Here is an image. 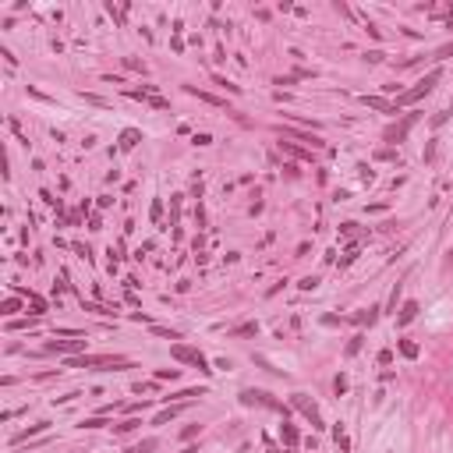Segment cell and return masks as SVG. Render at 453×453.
<instances>
[{
    "label": "cell",
    "instance_id": "cell-1",
    "mask_svg": "<svg viewBox=\"0 0 453 453\" xmlns=\"http://www.w3.org/2000/svg\"><path fill=\"white\" fill-rule=\"evenodd\" d=\"M439 78H443V71H439V67H432V71H429V74H425V78H418V81H415V85H411V89H407V92H400V96H397V103H393V106H397V110H400V106H411V103H418V99H422V96H429V92H432V89H436V81H439Z\"/></svg>",
    "mask_w": 453,
    "mask_h": 453
},
{
    "label": "cell",
    "instance_id": "cell-2",
    "mask_svg": "<svg viewBox=\"0 0 453 453\" xmlns=\"http://www.w3.org/2000/svg\"><path fill=\"white\" fill-rule=\"evenodd\" d=\"M131 361L124 354H85V358H71L67 368H128Z\"/></svg>",
    "mask_w": 453,
    "mask_h": 453
},
{
    "label": "cell",
    "instance_id": "cell-3",
    "mask_svg": "<svg viewBox=\"0 0 453 453\" xmlns=\"http://www.w3.org/2000/svg\"><path fill=\"white\" fill-rule=\"evenodd\" d=\"M170 354H174L177 361H184V365H195L202 376H209V372H213V368H209V361L202 358V351H195V347H188V344H174V347H170Z\"/></svg>",
    "mask_w": 453,
    "mask_h": 453
},
{
    "label": "cell",
    "instance_id": "cell-4",
    "mask_svg": "<svg viewBox=\"0 0 453 453\" xmlns=\"http://www.w3.org/2000/svg\"><path fill=\"white\" fill-rule=\"evenodd\" d=\"M418 124V113H404L397 124H390L386 131H383V142H390V145H397V142H404L407 138V131Z\"/></svg>",
    "mask_w": 453,
    "mask_h": 453
},
{
    "label": "cell",
    "instance_id": "cell-5",
    "mask_svg": "<svg viewBox=\"0 0 453 453\" xmlns=\"http://www.w3.org/2000/svg\"><path fill=\"white\" fill-rule=\"evenodd\" d=\"M241 404H248V407L259 404V407H273V411H283V415H287V407L280 400H273L269 393H262V390H241Z\"/></svg>",
    "mask_w": 453,
    "mask_h": 453
},
{
    "label": "cell",
    "instance_id": "cell-6",
    "mask_svg": "<svg viewBox=\"0 0 453 453\" xmlns=\"http://www.w3.org/2000/svg\"><path fill=\"white\" fill-rule=\"evenodd\" d=\"M294 407H298L301 415L312 422V429H326V425H322V418H319V407H315V404H312L305 393H298V397H294Z\"/></svg>",
    "mask_w": 453,
    "mask_h": 453
},
{
    "label": "cell",
    "instance_id": "cell-7",
    "mask_svg": "<svg viewBox=\"0 0 453 453\" xmlns=\"http://www.w3.org/2000/svg\"><path fill=\"white\" fill-rule=\"evenodd\" d=\"M138 142H142V131H138V128H124V131H120V149H124V152L135 149Z\"/></svg>",
    "mask_w": 453,
    "mask_h": 453
},
{
    "label": "cell",
    "instance_id": "cell-8",
    "mask_svg": "<svg viewBox=\"0 0 453 453\" xmlns=\"http://www.w3.org/2000/svg\"><path fill=\"white\" fill-rule=\"evenodd\" d=\"M85 347V340H50L46 351H81Z\"/></svg>",
    "mask_w": 453,
    "mask_h": 453
},
{
    "label": "cell",
    "instance_id": "cell-9",
    "mask_svg": "<svg viewBox=\"0 0 453 453\" xmlns=\"http://www.w3.org/2000/svg\"><path fill=\"white\" fill-rule=\"evenodd\" d=\"M415 315H418V301H407V305L400 308V315H397V326H407V322H415Z\"/></svg>",
    "mask_w": 453,
    "mask_h": 453
},
{
    "label": "cell",
    "instance_id": "cell-10",
    "mask_svg": "<svg viewBox=\"0 0 453 453\" xmlns=\"http://www.w3.org/2000/svg\"><path fill=\"white\" fill-rule=\"evenodd\" d=\"M379 312H383V308H376V305H372V308H365V312H358V315H351V319H354L358 326H372V322L379 319Z\"/></svg>",
    "mask_w": 453,
    "mask_h": 453
},
{
    "label": "cell",
    "instance_id": "cell-11",
    "mask_svg": "<svg viewBox=\"0 0 453 453\" xmlns=\"http://www.w3.org/2000/svg\"><path fill=\"white\" fill-rule=\"evenodd\" d=\"M184 92H188V96H198L202 103H213V106H227V99H216V96L202 92V89H195V85H184Z\"/></svg>",
    "mask_w": 453,
    "mask_h": 453
},
{
    "label": "cell",
    "instance_id": "cell-12",
    "mask_svg": "<svg viewBox=\"0 0 453 453\" xmlns=\"http://www.w3.org/2000/svg\"><path fill=\"white\" fill-rule=\"evenodd\" d=\"M181 411H184V404H177V407H167V411H159V415H156V425H167L170 418H177V415H181Z\"/></svg>",
    "mask_w": 453,
    "mask_h": 453
},
{
    "label": "cell",
    "instance_id": "cell-13",
    "mask_svg": "<svg viewBox=\"0 0 453 453\" xmlns=\"http://www.w3.org/2000/svg\"><path fill=\"white\" fill-rule=\"evenodd\" d=\"M280 436H283V443H287V446H298V439H301L294 425H283V429H280Z\"/></svg>",
    "mask_w": 453,
    "mask_h": 453
},
{
    "label": "cell",
    "instance_id": "cell-14",
    "mask_svg": "<svg viewBox=\"0 0 453 453\" xmlns=\"http://www.w3.org/2000/svg\"><path fill=\"white\" fill-rule=\"evenodd\" d=\"M35 322H39L35 315H32V319H11V322H7V329H35Z\"/></svg>",
    "mask_w": 453,
    "mask_h": 453
},
{
    "label": "cell",
    "instance_id": "cell-15",
    "mask_svg": "<svg viewBox=\"0 0 453 453\" xmlns=\"http://www.w3.org/2000/svg\"><path fill=\"white\" fill-rule=\"evenodd\" d=\"M35 432H46V425H32V429H28V432H18V436H14V439H11V443H14V446H21V443H25V439H28V436H35Z\"/></svg>",
    "mask_w": 453,
    "mask_h": 453
},
{
    "label": "cell",
    "instance_id": "cell-16",
    "mask_svg": "<svg viewBox=\"0 0 453 453\" xmlns=\"http://www.w3.org/2000/svg\"><path fill=\"white\" fill-rule=\"evenodd\" d=\"M252 333H259V326H255V322H248V326H237V329H230V337H252Z\"/></svg>",
    "mask_w": 453,
    "mask_h": 453
},
{
    "label": "cell",
    "instance_id": "cell-17",
    "mask_svg": "<svg viewBox=\"0 0 453 453\" xmlns=\"http://www.w3.org/2000/svg\"><path fill=\"white\" fill-rule=\"evenodd\" d=\"M400 354H404V358H418V344H411V340H400Z\"/></svg>",
    "mask_w": 453,
    "mask_h": 453
},
{
    "label": "cell",
    "instance_id": "cell-18",
    "mask_svg": "<svg viewBox=\"0 0 453 453\" xmlns=\"http://www.w3.org/2000/svg\"><path fill=\"white\" fill-rule=\"evenodd\" d=\"M152 333H156V337H167V340H181L177 329H167V326H152Z\"/></svg>",
    "mask_w": 453,
    "mask_h": 453
},
{
    "label": "cell",
    "instance_id": "cell-19",
    "mask_svg": "<svg viewBox=\"0 0 453 453\" xmlns=\"http://www.w3.org/2000/svg\"><path fill=\"white\" fill-rule=\"evenodd\" d=\"M138 425H142V422H138V418H128V422H124V425H117V432H120V436H124V432H135V429H138Z\"/></svg>",
    "mask_w": 453,
    "mask_h": 453
},
{
    "label": "cell",
    "instance_id": "cell-20",
    "mask_svg": "<svg viewBox=\"0 0 453 453\" xmlns=\"http://www.w3.org/2000/svg\"><path fill=\"white\" fill-rule=\"evenodd\" d=\"M81 425H85V429H103V425H110V422H106V418L99 415V418H85V422H81Z\"/></svg>",
    "mask_w": 453,
    "mask_h": 453
},
{
    "label": "cell",
    "instance_id": "cell-21",
    "mask_svg": "<svg viewBox=\"0 0 453 453\" xmlns=\"http://www.w3.org/2000/svg\"><path fill=\"white\" fill-rule=\"evenodd\" d=\"M298 287H301V291H315V287H319V276H305Z\"/></svg>",
    "mask_w": 453,
    "mask_h": 453
},
{
    "label": "cell",
    "instance_id": "cell-22",
    "mask_svg": "<svg viewBox=\"0 0 453 453\" xmlns=\"http://www.w3.org/2000/svg\"><path fill=\"white\" fill-rule=\"evenodd\" d=\"M177 376H181L177 368H159V372H156V379H177Z\"/></svg>",
    "mask_w": 453,
    "mask_h": 453
},
{
    "label": "cell",
    "instance_id": "cell-23",
    "mask_svg": "<svg viewBox=\"0 0 453 453\" xmlns=\"http://www.w3.org/2000/svg\"><path fill=\"white\" fill-rule=\"evenodd\" d=\"M149 450H156V439H145L142 446H135V450H128V453H149Z\"/></svg>",
    "mask_w": 453,
    "mask_h": 453
},
{
    "label": "cell",
    "instance_id": "cell-24",
    "mask_svg": "<svg viewBox=\"0 0 453 453\" xmlns=\"http://www.w3.org/2000/svg\"><path fill=\"white\" fill-rule=\"evenodd\" d=\"M446 57H453V43H446V46L436 50V60H446Z\"/></svg>",
    "mask_w": 453,
    "mask_h": 453
},
{
    "label": "cell",
    "instance_id": "cell-25",
    "mask_svg": "<svg viewBox=\"0 0 453 453\" xmlns=\"http://www.w3.org/2000/svg\"><path fill=\"white\" fill-rule=\"evenodd\" d=\"M0 312H4V315H14V312H18V301H14V298H7V301H4V308H0Z\"/></svg>",
    "mask_w": 453,
    "mask_h": 453
},
{
    "label": "cell",
    "instance_id": "cell-26",
    "mask_svg": "<svg viewBox=\"0 0 453 453\" xmlns=\"http://www.w3.org/2000/svg\"><path fill=\"white\" fill-rule=\"evenodd\" d=\"M152 220H156V223H159V220H163V202H159V198H156V202H152Z\"/></svg>",
    "mask_w": 453,
    "mask_h": 453
},
{
    "label": "cell",
    "instance_id": "cell-27",
    "mask_svg": "<svg viewBox=\"0 0 453 453\" xmlns=\"http://www.w3.org/2000/svg\"><path fill=\"white\" fill-rule=\"evenodd\" d=\"M149 106H156V110H167L170 103H167V99H159V96H152V99H149Z\"/></svg>",
    "mask_w": 453,
    "mask_h": 453
},
{
    "label": "cell",
    "instance_id": "cell-28",
    "mask_svg": "<svg viewBox=\"0 0 453 453\" xmlns=\"http://www.w3.org/2000/svg\"><path fill=\"white\" fill-rule=\"evenodd\" d=\"M85 96V103H92V106H106V99H99V96H89V92H81Z\"/></svg>",
    "mask_w": 453,
    "mask_h": 453
},
{
    "label": "cell",
    "instance_id": "cell-29",
    "mask_svg": "<svg viewBox=\"0 0 453 453\" xmlns=\"http://www.w3.org/2000/svg\"><path fill=\"white\" fill-rule=\"evenodd\" d=\"M358 351H361V337H354V340L347 344V354H358Z\"/></svg>",
    "mask_w": 453,
    "mask_h": 453
},
{
    "label": "cell",
    "instance_id": "cell-30",
    "mask_svg": "<svg viewBox=\"0 0 453 453\" xmlns=\"http://www.w3.org/2000/svg\"><path fill=\"white\" fill-rule=\"evenodd\" d=\"M184 453H195V450H184Z\"/></svg>",
    "mask_w": 453,
    "mask_h": 453
}]
</instances>
